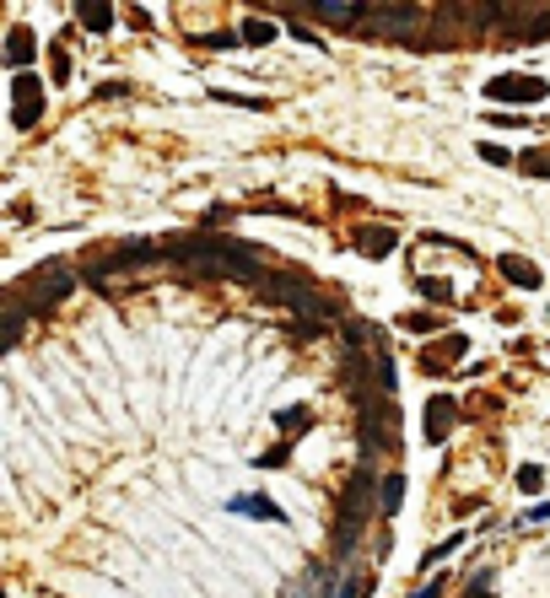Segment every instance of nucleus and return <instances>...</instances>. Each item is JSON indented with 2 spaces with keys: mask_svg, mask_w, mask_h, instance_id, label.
Listing matches in <instances>:
<instances>
[{
  "mask_svg": "<svg viewBox=\"0 0 550 598\" xmlns=\"http://www.w3.org/2000/svg\"><path fill=\"white\" fill-rule=\"evenodd\" d=\"M70 291H76V275H70L59 259H43V264H38V270H27V275H22L5 297H11V302H22L32 318H43V313H49L54 302H65Z\"/></svg>",
  "mask_w": 550,
  "mask_h": 598,
  "instance_id": "nucleus-3",
  "label": "nucleus"
},
{
  "mask_svg": "<svg viewBox=\"0 0 550 598\" xmlns=\"http://www.w3.org/2000/svg\"><path fill=\"white\" fill-rule=\"evenodd\" d=\"M410 598H443V577H432V588H421V594H410Z\"/></svg>",
  "mask_w": 550,
  "mask_h": 598,
  "instance_id": "nucleus-35",
  "label": "nucleus"
},
{
  "mask_svg": "<svg viewBox=\"0 0 550 598\" xmlns=\"http://www.w3.org/2000/svg\"><path fill=\"white\" fill-rule=\"evenodd\" d=\"M162 259H167V248H157V243H146V237H130V243L108 248L103 259H92V264H86V281H92L97 291H108L103 281H108L113 270H140V264H162Z\"/></svg>",
  "mask_w": 550,
  "mask_h": 598,
  "instance_id": "nucleus-4",
  "label": "nucleus"
},
{
  "mask_svg": "<svg viewBox=\"0 0 550 598\" xmlns=\"http://www.w3.org/2000/svg\"><path fill=\"white\" fill-rule=\"evenodd\" d=\"M497 270H502V281L518 286V291H535V286H540V264H529V259H518V254H502Z\"/></svg>",
  "mask_w": 550,
  "mask_h": 598,
  "instance_id": "nucleus-13",
  "label": "nucleus"
},
{
  "mask_svg": "<svg viewBox=\"0 0 550 598\" xmlns=\"http://www.w3.org/2000/svg\"><path fill=\"white\" fill-rule=\"evenodd\" d=\"M351 243H356V254H362V259H389V254L400 248L394 227H356V232H351Z\"/></svg>",
  "mask_w": 550,
  "mask_h": 598,
  "instance_id": "nucleus-10",
  "label": "nucleus"
},
{
  "mask_svg": "<svg viewBox=\"0 0 550 598\" xmlns=\"http://www.w3.org/2000/svg\"><path fill=\"white\" fill-rule=\"evenodd\" d=\"M394 324H400V329H416V335H427V329H443V313H432V308H416V313H400Z\"/></svg>",
  "mask_w": 550,
  "mask_h": 598,
  "instance_id": "nucleus-20",
  "label": "nucleus"
},
{
  "mask_svg": "<svg viewBox=\"0 0 550 598\" xmlns=\"http://www.w3.org/2000/svg\"><path fill=\"white\" fill-rule=\"evenodd\" d=\"M459 545H464V534H448V540H443V545H432V550H427V556H421V577H427V572H432V567H437V561H448V556H454V550H459Z\"/></svg>",
  "mask_w": 550,
  "mask_h": 598,
  "instance_id": "nucleus-22",
  "label": "nucleus"
},
{
  "mask_svg": "<svg viewBox=\"0 0 550 598\" xmlns=\"http://www.w3.org/2000/svg\"><path fill=\"white\" fill-rule=\"evenodd\" d=\"M400 502H405V475L394 469V475H383V491H378V507H383V513L394 518V513H400Z\"/></svg>",
  "mask_w": 550,
  "mask_h": 598,
  "instance_id": "nucleus-18",
  "label": "nucleus"
},
{
  "mask_svg": "<svg viewBox=\"0 0 550 598\" xmlns=\"http://www.w3.org/2000/svg\"><path fill=\"white\" fill-rule=\"evenodd\" d=\"M254 291H259L265 302H275V308H292L297 324H335V318H340V308H335L329 297H319L313 275H302V270H265V281H259Z\"/></svg>",
  "mask_w": 550,
  "mask_h": 598,
  "instance_id": "nucleus-2",
  "label": "nucleus"
},
{
  "mask_svg": "<svg viewBox=\"0 0 550 598\" xmlns=\"http://www.w3.org/2000/svg\"><path fill=\"white\" fill-rule=\"evenodd\" d=\"M76 22H81L86 32H108V27H113V5H103V0H81V5H76Z\"/></svg>",
  "mask_w": 550,
  "mask_h": 598,
  "instance_id": "nucleus-16",
  "label": "nucleus"
},
{
  "mask_svg": "<svg viewBox=\"0 0 550 598\" xmlns=\"http://www.w3.org/2000/svg\"><path fill=\"white\" fill-rule=\"evenodd\" d=\"M275 426H281V437H302V432H313V410L308 405H286V410H275Z\"/></svg>",
  "mask_w": 550,
  "mask_h": 598,
  "instance_id": "nucleus-14",
  "label": "nucleus"
},
{
  "mask_svg": "<svg viewBox=\"0 0 550 598\" xmlns=\"http://www.w3.org/2000/svg\"><path fill=\"white\" fill-rule=\"evenodd\" d=\"M227 513H238V518H265V523H286V513L265 496V491H248V496H232L227 502Z\"/></svg>",
  "mask_w": 550,
  "mask_h": 598,
  "instance_id": "nucleus-12",
  "label": "nucleus"
},
{
  "mask_svg": "<svg viewBox=\"0 0 550 598\" xmlns=\"http://www.w3.org/2000/svg\"><path fill=\"white\" fill-rule=\"evenodd\" d=\"M27 324H32V313H27L22 302H11V297H5V324H0V329H5V345H22Z\"/></svg>",
  "mask_w": 550,
  "mask_h": 598,
  "instance_id": "nucleus-17",
  "label": "nucleus"
},
{
  "mask_svg": "<svg viewBox=\"0 0 550 598\" xmlns=\"http://www.w3.org/2000/svg\"><path fill=\"white\" fill-rule=\"evenodd\" d=\"M286 459H292V437H281V442H275V448H265V453H259V459H254V464H259V469H281V464H286Z\"/></svg>",
  "mask_w": 550,
  "mask_h": 598,
  "instance_id": "nucleus-24",
  "label": "nucleus"
},
{
  "mask_svg": "<svg viewBox=\"0 0 550 598\" xmlns=\"http://www.w3.org/2000/svg\"><path fill=\"white\" fill-rule=\"evenodd\" d=\"M275 32H281V27H275L270 16H248V22H243V43H254V49H265Z\"/></svg>",
  "mask_w": 550,
  "mask_h": 598,
  "instance_id": "nucleus-19",
  "label": "nucleus"
},
{
  "mask_svg": "<svg viewBox=\"0 0 550 598\" xmlns=\"http://www.w3.org/2000/svg\"><path fill=\"white\" fill-rule=\"evenodd\" d=\"M524 523H550V502H535V507L524 513Z\"/></svg>",
  "mask_w": 550,
  "mask_h": 598,
  "instance_id": "nucleus-33",
  "label": "nucleus"
},
{
  "mask_svg": "<svg viewBox=\"0 0 550 598\" xmlns=\"http://www.w3.org/2000/svg\"><path fill=\"white\" fill-rule=\"evenodd\" d=\"M49 59H54V81H70V59H65V49H59V43L49 49Z\"/></svg>",
  "mask_w": 550,
  "mask_h": 598,
  "instance_id": "nucleus-31",
  "label": "nucleus"
},
{
  "mask_svg": "<svg viewBox=\"0 0 550 598\" xmlns=\"http://www.w3.org/2000/svg\"><path fill=\"white\" fill-rule=\"evenodd\" d=\"M518 491H524V496L545 491V469H540V464H524V469H518Z\"/></svg>",
  "mask_w": 550,
  "mask_h": 598,
  "instance_id": "nucleus-26",
  "label": "nucleus"
},
{
  "mask_svg": "<svg viewBox=\"0 0 550 598\" xmlns=\"http://www.w3.org/2000/svg\"><path fill=\"white\" fill-rule=\"evenodd\" d=\"M373 594V572H351V577H340V588L335 598H367Z\"/></svg>",
  "mask_w": 550,
  "mask_h": 598,
  "instance_id": "nucleus-23",
  "label": "nucleus"
},
{
  "mask_svg": "<svg viewBox=\"0 0 550 598\" xmlns=\"http://www.w3.org/2000/svg\"><path fill=\"white\" fill-rule=\"evenodd\" d=\"M486 97H491V103H545L550 86L540 76H491V81H486Z\"/></svg>",
  "mask_w": 550,
  "mask_h": 598,
  "instance_id": "nucleus-6",
  "label": "nucleus"
},
{
  "mask_svg": "<svg viewBox=\"0 0 550 598\" xmlns=\"http://www.w3.org/2000/svg\"><path fill=\"white\" fill-rule=\"evenodd\" d=\"M464 356H470V335H459V329L443 335V340H432V345H421V367H427L432 378H443V372L459 367Z\"/></svg>",
  "mask_w": 550,
  "mask_h": 598,
  "instance_id": "nucleus-7",
  "label": "nucleus"
},
{
  "mask_svg": "<svg viewBox=\"0 0 550 598\" xmlns=\"http://www.w3.org/2000/svg\"><path fill=\"white\" fill-rule=\"evenodd\" d=\"M167 259L173 264H184L189 275H200V281H265V259L248 248V243H238V237H227V232H194V237H173L167 243Z\"/></svg>",
  "mask_w": 550,
  "mask_h": 598,
  "instance_id": "nucleus-1",
  "label": "nucleus"
},
{
  "mask_svg": "<svg viewBox=\"0 0 550 598\" xmlns=\"http://www.w3.org/2000/svg\"><path fill=\"white\" fill-rule=\"evenodd\" d=\"M416 291H421L427 302H437V308H448V302H454V291H448V281H421Z\"/></svg>",
  "mask_w": 550,
  "mask_h": 598,
  "instance_id": "nucleus-27",
  "label": "nucleus"
},
{
  "mask_svg": "<svg viewBox=\"0 0 550 598\" xmlns=\"http://www.w3.org/2000/svg\"><path fill=\"white\" fill-rule=\"evenodd\" d=\"M32 59H38V38H32V27H11V32H5V65L22 76Z\"/></svg>",
  "mask_w": 550,
  "mask_h": 598,
  "instance_id": "nucleus-11",
  "label": "nucleus"
},
{
  "mask_svg": "<svg viewBox=\"0 0 550 598\" xmlns=\"http://www.w3.org/2000/svg\"><path fill=\"white\" fill-rule=\"evenodd\" d=\"M486 119L502 124V129H518V124H524V113H486Z\"/></svg>",
  "mask_w": 550,
  "mask_h": 598,
  "instance_id": "nucleus-34",
  "label": "nucleus"
},
{
  "mask_svg": "<svg viewBox=\"0 0 550 598\" xmlns=\"http://www.w3.org/2000/svg\"><path fill=\"white\" fill-rule=\"evenodd\" d=\"M475 156H486V162H491V167H508V162H518V156H513V151H508V146H497V140H486V146H481V151H475Z\"/></svg>",
  "mask_w": 550,
  "mask_h": 598,
  "instance_id": "nucleus-28",
  "label": "nucleus"
},
{
  "mask_svg": "<svg viewBox=\"0 0 550 598\" xmlns=\"http://www.w3.org/2000/svg\"><path fill=\"white\" fill-rule=\"evenodd\" d=\"M518 167H524L529 178H550V151H524V156H518Z\"/></svg>",
  "mask_w": 550,
  "mask_h": 598,
  "instance_id": "nucleus-25",
  "label": "nucleus"
},
{
  "mask_svg": "<svg viewBox=\"0 0 550 598\" xmlns=\"http://www.w3.org/2000/svg\"><path fill=\"white\" fill-rule=\"evenodd\" d=\"M464 598H491V572H475L470 588H464Z\"/></svg>",
  "mask_w": 550,
  "mask_h": 598,
  "instance_id": "nucleus-30",
  "label": "nucleus"
},
{
  "mask_svg": "<svg viewBox=\"0 0 550 598\" xmlns=\"http://www.w3.org/2000/svg\"><path fill=\"white\" fill-rule=\"evenodd\" d=\"M232 43H243V32H205L200 38V49H232Z\"/></svg>",
  "mask_w": 550,
  "mask_h": 598,
  "instance_id": "nucleus-29",
  "label": "nucleus"
},
{
  "mask_svg": "<svg viewBox=\"0 0 550 598\" xmlns=\"http://www.w3.org/2000/svg\"><path fill=\"white\" fill-rule=\"evenodd\" d=\"M292 38H297V43H313V49H324V38H319V32H313V27H302V22H297V27H292Z\"/></svg>",
  "mask_w": 550,
  "mask_h": 598,
  "instance_id": "nucleus-32",
  "label": "nucleus"
},
{
  "mask_svg": "<svg viewBox=\"0 0 550 598\" xmlns=\"http://www.w3.org/2000/svg\"><path fill=\"white\" fill-rule=\"evenodd\" d=\"M367 22H373V32H394V38H405L410 22H421V11H416V5H367Z\"/></svg>",
  "mask_w": 550,
  "mask_h": 598,
  "instance_id": "nucleus-9",
  "label": "nucleus"
},
{
  "mask_svg": "<svg viewBox=\"0 0 550 598\" xmlns=\"http://www.w3.org/2000/svg\"><path fill=\"white\" fill-rule=\"evenodd\" d=\"M545 38H550V11H529V27L513 43H545Z\"/></svg>",
  "mask_w": 550,
  "mask_h": 598,
  "instance_id": "nucleus-21",
  "label": "nucleus"
},
{
  "mask_svg": "<svg viewBox=\"0 0 550 598\" xmlns=\"http://www.w3.org/2000/svg\"><path fill=\"white\" fill-rule=\"evenodd\" d=\"M38 119H43V81L32 70H22V76H11V124L32 129Z\"/></svg>",
  "mask_w": 550,
  "mask_h": 598,
  "instance_id": "nucleus-5",
  "label": "nucleus"
},
{
  "mask_svg": "<svg viewBox=\"0 0 550 598\" xmlns=\"http://www.w3.org/2000/svg\"><path fill=\"white\" fill-rule=\"evenodd\" d=\"M313 16H324V22H367V5H351V0H319V5H308Z\"/></svg>",
  "mask_w": 550,
  "mask_h": 598,
  "instance_id": "nucleus-15",
  "label": "nucleus"
},
{
  "mask_svg": "<svg viewBox=\"0 0 550 598\" xmlns=\"http://www.w3.org/2000/svg\"><path fill=\"white\" fill-rule=\"evenodd\" d=\"M459 426V399H448V394H432L427 399V415H421V432H427V442H448V432Z\"/></svg>",
  "mask_w": 550,
  "mask_h": 598,
  "instance_id": "nucleus-8",
  "label": "nucleus"
}]
</instances>
